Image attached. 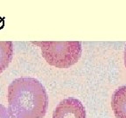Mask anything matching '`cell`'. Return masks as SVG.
<instances>
[{
    "label": "cell",
    "mask_w": 126,
    "mask_h": 118,
    "mask_svg": "<svg viewBox=\"0 0 126 118\" xmlns=\"http://www.w3.org/2000/svg\"><path fill=\"white\" fill-rule=\"evenodd\" d=\"M7 100L12 118H43L48 107L45 88L32 77L15 79L8 87Z\"/></svg>",
    "instance_id": "6da1fadb"
},
{
    "label": "cell",
    "mask_w": 126,
    "mask_h": 118,
    "mask_svg": "<svg viewBox=\"0 0 126 118\" xmlns=\"http://www.w3.org/2000/svg\"><path fill=\"white\" fill-rule=\"evenodd\" d=\"M41 48L47 62L58 68H67L75 65L81 56V43L79 41L32 42Z\"/></svg>",
    "instance_id": "7a4b0ae2"
},
{
    "label": "cell",
    "mask_w": 126,
    "mask_h": 118,
    "mask_svg": "<svg viewBox=\"0 0 126 118\" xmlns=\"http://www.w3.org/2000/svg\"><path fill=\"white\" fill-rule=\"evenodd\" d=\"M52 118H86V110L80 101L69 97L58 104Z\"/></svg>",
    "instance_id": "3957f363"
},
{
    "label": "cell",
    "mask_w": 126,
    "mask_h": 118,
    "mask_svg": "<svg viewBox=\"0 0 126 118\" xmlns=\"http://www.w3.org/2000/svg\"><path fill=\"white\" fill-rule=\"evenodd\" d=\"M111 107L116 118H126V85L115 91Z\"/></svg>",
    "instance_id": "277c9868"
},
{
    "label": "cell",
    "mask_w": 126,
    "mask_h": 118,
    "mask_svg": "<svg viewBox=\"0 0 126 118\" xmlns=\"http://www.w3.org/2000/svg\"><path fill=\"white\" fill-rule=\"evenodd\" d=\"M13 57V43L12 41H0V74L10 65Z\"/></svg>",
    "instance_id": "5b68a950"
},
{
    "label": "cell",
    "mask_w": 126,
    "mask_h": 118,
    "mask_svg": "<svg viewBox=\"0 0 126 118\" xmlns=\"http://www.w3.org/2000/svg\"><path fill=\"white\" fill-rule=\"evenodd\" d=\"M0 118H12L8 111V108L3 104H0Z\"/></svg>",
    "instance_id": "8992f818"
},
{
    "label": "cell",
    "mask_w": 126,
    "mask_h": 118,
    "mask_svg": "<svg viewBox=\"0 0 126 118\" xmlns=\"http://www.w3.org/2000/svg\"><path fill=\"white\" fill-rule=\"evenodd\" d=\"M124 65H125L126 67V47H125V50H124Z\"/></svg>",
    "instance_id": "52a82bcc"
}]
</instances>
